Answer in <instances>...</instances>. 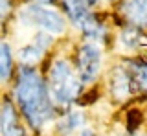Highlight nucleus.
<instances>
[{"mask_svg":"<svg viewBox=\"0 0 147 136\" xmlns=\"http://www.w3.org/2000/svg\"><path fill=\"white\" fill-rule=\"evenodd\" d=\"M15 96L26 120L33 127H42L46 121L52 120L53 108L48 98V90L42 77L33 68H22Z\"/></svg>","mask_w":147,"mask_h":136,"instance_id":"f257e3e1","label":"nucleus"},{"mask_svg":"<svg viewBox=\"0 0 147 136\" xmlns=\"http://www.w3.org/2000/svg\"><path fill=\"white\" fill-rule=\"evenodd\" d=\"M83 81L74 74L72 65L64 59H57L50 68V92L59 105L74 101L81 92Z\"/></svg>","mask_w":147,"mask_h":136,"instance_id":"f03ea898","label":"nucleus"},{"mask_svg":"<svg viewBox=\"0 0 147 136\" xmlns=\"http://www.w3.org/2000/svg\"><path fill=\"white\" fill-rule=\"evenodd\" d=\"M18 19L26 26H35L42 31H48L50 35H63L66 30V22L59 11L52 7H44L39 4H31V6L22 7L18 13Z\"/></svg>","mask_w":147,"mask_h":136,"instance_id":"7ed1b4c3","label":"nucleus"},{"mask_svg":"<svg viewBox=\"0 0 147 136\" xmlns=\"http://www.w3.org/2000/svg\"><path fill=\"white\" fill-rule=\"evenodd\" d=\"M101 46L98 40H88L79 50L77 55V65H79V79L83 83H92L99 75L101 70Z\"/></svg>","mask_w":147,"mask_h":136,"instance_id":"20e7f679","label":"nucleus"},{"mask_svg":"<svg viewBox=\"0 0 147 136\" xmlns=\"http://www.w3.org/2000/svg\"><path fill=\"white\" fill-rule=\"evenodd\" d=\"M121 11L129 22L136 26H147V0H125Z\"/></svg>","mask_w":147,"mask_h":136,"instance_id":"39448f33","label":"nucleus"},{"mask_svg":"<svg viewBox=\"0 0 147 136\" xmlns=\"http://www.w3.org/2000/svg\"><path fill=\"white\" fill-rule=\"evenodd\" d=\"M132 79L131 75L123 70L121 66H116V70L112 72V79H110V88H112V94L116 99H125L129 98L132 90Z\"/></svg>","mask_w":147,"mask_h":136,"instance_id":"423d86ee","label":"nucleus"},{"mask_svg":"<svg viewBox=\"0 0 147 136\" xmlns=\"http://www.w3.org/2000/svg\"><path fill=\"white\" fill-rule=\"evenodd\" d=\"M50 40L48 37H44L42 35H39V37H35V42L30 44V46L22 48L20 53H18V57H20V61L24 63V65H33V63H37L40 57H42V53L46 52V48L50 46Z\"/></svg>","mask_w":147,"mask_h":136,"instance_id":"0eeeda50","label":"nucleus"},{"mask_svg":"<svg viewBox=\"0 0 147 136\" xmlns=\"http://www.w3.org/2000/svg\"><path fill=\"white\" fill-rule=\"evenodd\" d=\"M2 136H24L22 129L18 127L15 108L9 101L4 103V110H2Z\"/></svg>","mask_w":147,"mask_h":136,"instance_id":"6e6552de","label":"nucleus"},{"mask_svg":"<svg viewBox=\"0 0 147 136\" xmlns=\"http://www.w3.org/2000/svg\"><path fill=\"white\" fill-rule=\"evenodd\" d=\"M83 121H85V118L79 110H74V112H68L66 116L63 118L61 121H59V133L61 134H70L74 131H77L79 127L83 125Z\"/></svg>","mask_w":147,"mask_h":136,"instance_id":"1a4fd4ad","label":"nucleus"},{"mask_svg":"<svg viewBox=\"0 0 147 136\" xmlns=\"http://www.w3.org/2000/svg\"><path fill=\"white\" fill-rule=\"evenodd\" d=\"M0 72H2V81H7L11 74V50L7 42H2L0 46Z\"/></svg>","mask_w":147,"mask_h":136,"instance_id":"9d476101","label":"nucleus"},{"mask_svg":"<svg viewBox=\"0 0 147 136\" xmlns=\"http://www.w3.org/2000/svg\"><path fill=\"white\" fill-rule=\"evenodd\" d=\"M144 39L145 37H142V35L138 33V31H134V30H127V31H123V35H121V42L127 44L131 50H138L140 44H144Z\"/></svg>","mask_w":147,"mask_h":136,"instance_id":"9b49d317","label":"nucleus"},{"mask_svg":"<svg viewBox=\"0 0 147 136\" xmlns=\"http://www.w3.org/2000/svg\"><path fill=\"white\" fill-rule=\"evenodd\" d=\"M136 81H138V85H140L144 90H147V63H145V65H142V66H138V70H136Z\"/></svg>","mask_w":147,"mask_h":136,"instance_id":"f8f14e48","label":"nucleus"},{"mask_svg":"<svg viewBox=\"0 0 147 136\" xmlns=\"http://www.w3.org/2000/svg\"><path fill=\"white\" fill-rule=\"evenodd\" d=\"M9 11V2L7 0H2V17H6Z\"/></svg>","mask_w":147,"mask_h":136,"instance_id":"ddd939ff","label":"nucleus"},{"mask_svg":"<svg viewBox=\"0 0 147 136\" xmlns=\"http://www.w3.org/2000/svg\"><path fill=\"white\" fill-rule=\"evenodd\" d=\"M81 136H94V133H92V131H88V129H86V131H83V134Z\"/></svg>","mask_w":147,"mask_h":136,"instance_id":"4468645a","label":"nucleus"},{"mask_svg":"<svg viewBox=\"0 0 147 136\" xmlns=\"http://www.w3.org/2000/svg\"><path fill=\"white\" fill-rule=\"evenodd\" d=\"M96 2H98V0H85L86 6H92V4H96Z\"/></svg>","mask_w":147,"mask_h":136,"instance_id":"2eb2a0df","label":"nucleus"},{"mask_svg":"<svg viewBox=\"0 0 147 136\" xmlns=\"http://www.w3.org/2000/svg\"><path fill=\"white\" fill-rule=\"evenodd\" d=\"M37 2H50V0H37Z\"/></svg>","mask_w":147,"mask_h":136,"instance_id":"dca6fc26","label":"nucleus"}]
</instances>
